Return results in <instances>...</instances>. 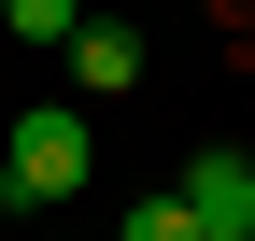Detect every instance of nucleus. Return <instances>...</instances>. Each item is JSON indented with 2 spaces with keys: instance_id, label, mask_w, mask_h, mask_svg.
<instances>
[{
  "instance_id": "nucleus-1",
  "label": "nucleus",
  "mask_w": 255,
  "mask_h": 241,
  "mask_svg": "<svg viewBox=\"0 0 255 241\" xmlns=\"http://www.w3.org/2000/svg\"><path fill=\"white\" fill-rule=\"evenodd\" d=\"M85 156H100V128H85V100H28L14 142H0V199H71Z\"/></svg>"
},
{
  "instance_id": "nucleus-2",
  "label": "nucleus",
  "mask_w": 255,
  "mask_h": 241,
  "mask_svg": "<svg viewBox=\"0 0 255 241\" xmlns=\"http://www.w3.org/2000/svg\"><path fill=\"white\" fill-rule=\"evenodd\" d=\"M184 213H199L213 241H255V156H227V142H213V156L184 170Z\"/></svg>"
},
{
  "instance_id": "nucleus-3",
  "label": "nucleus",
  "mask_w": 255,
  "mask_h": 241,
  "mask_svg": "<svg viewBox=\"0 0 255 241\" xmlns=\"http://www.w3.org/2000/svg\"><path fill=\"white\" fill-rule=\"evenodd\" d=\"M71 85L85 100H128V85H142V28H85L71 43Z\"/></svg>"
},
{
  "instance_id": "nucleus-4",
  "label": "nucleus",
  "mask_w": 255,
  "mask_h": 241,
  "mask_svg": "<svg viewBox=\"0 0 255 241\" xmlns=\"http://www.w3.org/2000/svg\"><path fill=\"white\" fill-rule=\"evenodd\" d=\"M114 241H213V227L184 213V185H156V199H128V227H114Z\"/></svg>"
},
{
  "instance_id": "nucleus-5",
  "label": "nucleus",
  "mask_w": 255,
  "mask_h": 241,
  "mask_svg": "<svg viewBox=\"0 0 255 241\" xmlns=\"http://www.w3.org/2000/svg\"><path fill=\"white\" fill-rule=\"evenodd\" d=\"M14 43H57V57H71L85 43V0H14Z\"/></svg>"
}]
</instances>
